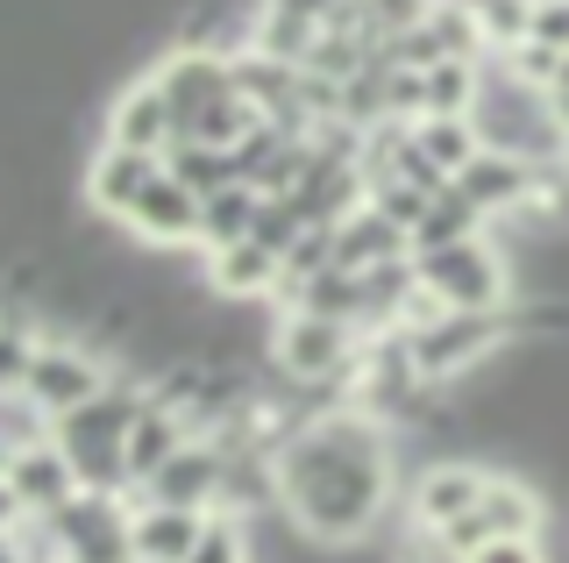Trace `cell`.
Masks as SVG:
<instances>
[{
    "mask_svg": "<svg viewBox=\"0 0 569 563\" xmlns=\"http://www.w3.org/2000/svg\"><path fill=\"white\" fill-rule=\"evenodd\" d=\"M22 393H29L50 421H58V414H71V407H86L93 393H107V364L86 357V349H71V343H36Z\"/></svg>",
    "mask_w": 569,
    "mask_h": 563,
    "instance_id": "cell-4",
    "label": "cell"
},
{
    "mask_svg": "<svg viewBox=\"0 0 569 563\" xmlns=\"http://www.w3.org/2000/svg\"><path fill=\"white\" fill-rule=\"evenodd\" d=\"M470 563H548L541 542H485V550H470Z\"/></svg>",
    "mask_w": 569,
    "mask_h": 563,
    "instance_id": "cell-28",
    "label": "cell"
},
{
    "mask_svg": "<svg viewBox=\"0 0 569 563\" xmlns=\"http://www.w3.org/2000/svg\"><path fill=\"white\" fill-rule=\"evenodd\" d=\"M207 514H186V506H150L129 514V542H136V563H186L192 542H200Z\"/></svg>",
    "mask_w": 569,
    "mask_h": 563,
    "instance_id": "cell-15",
    "label": "cell"
},
{
    "mask_svg": "<svg viewBox=\"0 0 569 563\" xmlns=\"http://www.w3.org/2000/svg\"><path fill=\"white\" fill-rule=\"evenodd\" d=\"M257 200L263 192L257 186H221V192H207L200 200V250H228V243H242L249 236V221H257Z\"/></svg>",
    "mask_w": 569,
    "mask_h": 563,
    "instance_id": "cell-19",
    "label": "cell"
},
{
    "mask_svg": "<svg viewBox=\"0 0 569 563\" xmlns=\"http://www.w3.org/2000/svg\"><path fill=\"white\" fill-rule=\"evenodd\" d=\"M157 171H164V157L100 144V150H93V165H86V200H93V215H107V221H129V207L142 200V192H150Z\"/></svg>",
    "mask_w": 569,
    "mask_h": 563,
    "instance_id": "cell-8",
    "label": "cell"
},
{
    "mask_svg": "<svg viewBox=\"0 0 569 563\" xmlns=\"http://www.w3.org/2000/svg\"><path fill=\"white\" fill-rule=\"evenodd\" d=\"M485 478H491L485 464H456V456H449V464H435V471L413 485V527H427V535L456 527L477 500H485Z\"/></svg>",
    "mask_w": 569,
    "mask_h": 563,
    "instance_id": "cell-10",
    "label": "cell"
},
{
    "mask_svg": "<svg viewBox=\"0 0 569 563\" xmlns=\"http://www.w3.org/2000/svg\"><path fill=\"white\" fill-rule=\"evenodd\" d=\"M391 563H470V556H462V550H449L441 535H427V527H413V535H406L399 550H391Z\"/></svg>",
    "mask_w": 569,
    "mask_h": 563,
    "instance_id": "cell-26",
    "label": "cell"
},
{
    "mask_svg": "<svg viewBox=\"0 0 569 563\" xmlns=\"http://www.w3.org/2000/svg\"><path fill=\"white\" fill-rule=\"evenodd\" d=\"M562 93H569V58H562V72H556V100H562Z\"/></svg>",
    "mask_w": 569,
    "mask_h": 563,
    "instance_id": "cell-32",
    "label": "cell"
},
{
    "mask_svg": "<svg viewBox=\"0 0 569 563\" xmlns=\"http://www.w3.org/2000/svg\"><path fill=\"white\" fill-rule=\"evenodd\" d=\"M284 278V264L263 250V243H228V250H207V286L221 293V300H271Z\"/></svg>",
    "mask_w": 569,
    "mask_h": 563,
    "instance_id": "cell-12",
    "label": "cell"
},
{
    "mask_svg": "<svg viewBox=\"0 0 569 563\" xmlns=\"http://www.w3.org/2000/svg\"><path fill=\"white\" fill-rule=\"evenodd\" d=\"M157 86H164L171 121H178V136H186V129H192V121H200L207 108H221V100L236 93V72H228V58H221V50H178V58H164Z\"/></svg>",
    "mask_w": 569,
    "mask_h": 563,
    "instance_id": "cell-6",
    "label": "cell"
},
{
    "mask_svg": "<svg viewBox=\"0 0 569 563\" xmlns=\"http://www.w3.org/2000/svg\"><path fill=\"white\" fill-rule=\"evenodd\" d=\"M391 257H413L406 250V228L391 221V215H378V207H356L349 221H335V264L342 271H370V264H391Z\"/></svg>",
    "mask_w": 569,
    "mask_h": 563,
    "instance_id": "cell-14",
    "label": "cell"
},
{
    "mask_svg": "<svg viewBox=\"0 0 569 563\" xmlns=\"http://www.w3.org/2000/svg\"><path fill=\"white\" fill-rule=\"evenodd\" d=\"M477 228H485V207L470 200V192H462L456 179L435 192V200H427V215L413 221V236H406V250L413 257H427V250H449V243H470Z\"/></svg>",
    "mask_w": 569,
    "mask_h": 563,
    "instance_id": "cell-17",
    "label": "cell"
},
{
    "mask_svg": "<svg viewBox=\"0 0 569 563\" xmlns=\"http://www.w3.org/2000/svg\"><path fill=\"white\" fill-rule=\"evenodd\" d=\"M477 86H485V58H441L427 72V115H470Z\"/></svg>",
    "mask_w": 569,
    "mask_h": 563,
    "instance_id": "cell-22",
    "label": "cell"
},
{
    "mask_svg": "<svg viewBox=\"0 0 569 563\" xmlns=\"http://www.w3.org/2000/svg\"><path fill=\"white\" fill-rule=\"evenodd\" d=\"M263 8H292V14H307V22H320V29H328V14L342 8V0H263Z\"/></svg>",
    "mask_w": 569,
    "mask_h": 563,
    "instance_id": "cell-30",
    "label": "cell"
},
{
    "mask_svg": "<svg viewBox=\"0 0 569 563\" xmlns=\"http://www.w3.org/2000/svg\"><path fill=\"white\" fill-rule=\"evenodd\" d=\"M22 514H29L22 492H14V485H8V471H0V535H8V527H22Z\"/></svg>",
    "mask_w": 569,
    "mask_h": 563,
    "instance_id": "cell-29",
    "label": "cell"
},
{
    "mask_svg": "<svg viewBox=\"0 0 569 563\" xmlns=\"http://www.w3.org/2000/svg\"><path fill=\"white\" fill-rule=\"evenodd\" d=\"M271 485L307 542H363L385 514V485H391L385 421L342 407L292 428L271 456Z\"/></svg>",
    "mask_w": 569,
    "mask_h": 563,
    "instance_id": "cell-1",
    "label": "cell"
},
{
    "mask_svg": "<svg viewBox=\"0 0 569 563\" xmlns=\"http://www.w3.org/2000/svg\"><path fill=\"white\" fill-rule=\"evenodd\" d=\"M284 300H292L299 314H328V322L363 328V278L342 271V264H328V271H313V278H299V286H284Z\"/></svg>",
    "mask_w": 569,
    "mask_h": 563,
    "instance_id": "cell-18",
    "label": "cell"
},
{
    "mask_svg": "<svg viewBox=\"0 0 569 563\" xmlns=\"http://www.w3.org/2000/svg\"><path fill=\"white\" fill-rule=\"evenodd\" d=\"M129 228L142 243H157V250H178V243H200V200H192L186 186L171 179V171H157L150 192L129 207Z\"/></svg>",
    "mask_w": 569,
    "mask_h": 563,
    "instance_id": "cell-11",
    "label": "cell"
},
{
    "mask_svg": "<svg viewBox=\"0 0 569 563\" xmlns=\"http://www.w3.org/2000/svg\"><path fill=\"white\" fill-rule=\"evenodd\" d=\"M107 144L164 157V150L178 144V121H171V100H164V86H157V79H136L129 93L114 100V115H107Z\"/></svg>",
    "mask_w": 569,
    "mask_h": 563,
    "instance_id": "cell-9",
    "label": "cell"
},
{
    "mask_svg": "<svg viewBox=\"0 0 569 563\" xmlns=\"http://www.w3.org/2000/svg\"><path fill=\"white\" fill-rule=\"evenodd\" d=\"M164 171L192 192V200H207V192H221V186L242 179V171H236V150H213V144H171L164 150Z\"/></svg>",
    "mask_w": 569,
    "mask_h": 563,
    "instance_id": "cell-20",
    "label": "cell"
},
{
    "mask_svg": "<svg viewBox=\"0 0 569 563\" xmlns=\"http://www.w3.org/2000/svg\"><path fill=\"white\" fill-rule=\"evenodd\" d=\"M29 357H36V328L14 307H0V393H22Z\"/></svg>",
    "mask_w": 569,
    "mask_h": 563,
    "instance_id": "cell-25",
    "label": "cell"
},
{
    "mask_svg": "<svg viewBox=\"0 0 569 563\" xmlns=\"http://www.w3.org/2000/svg\"><path fill=\"white\" fill-rule=\"evenodd\" d=\"M307 215H299V200L292 192H278V200H257V221H249V243H263V250H271L278 264H284V250H292L299 236H307Z\"/></svg>",
    "mask_w": 569,
    "mask_h": 563,
    "instance_id": "cell-23",
    "label": "cell"
},
{
    "mask_svg": "<svg viewBox=\"0 0 569 563\" xmlns=\"http://www.w3.org/2000/svg\"><path fill=\"white\" fill-rule=\"evenodd\" d=\"M541 171L548 165H527V157H512V150H477L470 165L456 171V186L470 192V200L485 207V221H491V215H520V207H533Z\"/></svg>",
    "mask_w": 569,
    "mask_h": 563,
    "instance_id": "cell-7",
    "label": "cell"
},
{
    "mask_svg": "<svg viewBox=\"0 0 569 563\" xmlns=\"http://www.w3.org/2000/svg\"><path fill=\"white\" fill-rule=\"evenodd\" d=\"M8 485L22 492L29 514H58L71 492H79V471H71V456H64L58 443H36V450H22V456L8 464Z\"/></svg>",
    "mask_w": 569,
    "mask_h": 563,
    "instance_id": "cell-13",
    "label": "cell"
},
{
    "mask_svg": "<svg viewBox=\"0 0 569 563\" xmlns=\"http://www.w3.org/2000/svg\"><path fill=\"white\" fill-rule=\"evenodd\" d=\"M186 563H249V527H242V514H221V506H213Z\"/></svg>",
    "mask_w": 569,
    "mask_h": 563,
    "instance_id": "cell-24",
    "label": "cell"
},
{
    "mask_svg": "<svg viewBox=\"0 0 569 563\" xmlns=\"http://www.w3.org/2000/svg\"><path fill=\"white\" fill-rule=\"evenodd\" d=\"M533 43L569 50V0H533Z\"/></svg>",
    "mask_w": 569,
    "mask_h": 563,
    "instance_id": "cell-27",
    "label": "cell"
},
{
    "mask_svg": "<svg viewBox=\"0 0 569 563\" xmlns=\"http://www.w3.org/2000/svg\"><path fill=\"white\" fill-rule=\"evenodd\" d=\"M548 100H556V93H548ZM556 121H562V136H569V93L556 100Z\"/></svg>",
    "mask_w": 569,
    "mask_h": 563,
    "instance_id": "cell-31",
    "label": "cell"
},
{
    "mask_svg": "<svg viewBox=\"0 0 569 563\" xmlns=\"http://www.w3.org/2000/svg\"><path fill=\"white\" fill-rule=\"evenodd\" d=\"M186 443H192L186 414H171V407H157V399H150V407H142V421L129 428V443H121V456H129V485H150Z\"/></svg>",
    "mask_w": 569,
    "mask_h": 563,
    "instance_id": "cell-16",
    "label": "cell"
},
{
    "mask_svg": "<svg viewBox=\"0 0 569 563\" xmlns=\"http://www.w3.org/2000/svg\"><path fill=\"white\" fill-rule=\"evenodd\" d=\"M413 271H420V286L456 314H498L512 293H520L512 286V264L498 257L485 236L449 243V250H427V257H413Z\"/></svg>",
    "mask_w": 569,
    "mask_h": 563,
    "instance_id": "cell-2",
    "label": "cell"
},
{
    "mask_svg": "<svg viewBox=\"0 0 569 563\" xmlns=\"http://www.w3.org/2000/svg\"><path fill=\"white\" fill-rule=\"evenodd\" d=\"M221 478H228V456L192 435V443L178 450L150 485H136V500H150V506H186V514H213V506H221Z\"/></svg>",
    "mask_w": 569,
    "mask_h": 563,
    "instance_id": "cell-5",
    "label": "cell"
},
{
    "mask_svg": "<svg viewBox=\"0 0 569 563\" xmlns=\"http://www.w3.org/2000/svg\"><path fill=\"white\" fill-rule=\"evenodd\" d=\"M356 328L349 322H328V314H284V322L271 328V357H278V372L284 378H299V385H328V378H342L356 372Z\"/></svg>",
    "mask_w": 569,
    "mask_h": 563,
    "instance_id": "cell-3",
    "label": "cell"
},
{
    "mask_svg": "<svg viewBox=\"0 0 569 563\" xmlns=\"http://www.w3.org/2000/svg\"><path fill=\"white\" fill-rule=\"evenodd\" d=\"M413 144L456 179V171L470 165L477 150H485V136H477V121H470V115H420V121H413Z\"/></svg>",
    "mask_w": 569,
    "mask_h": 563,
    "instance_id": "cell-21",
    "label": "cell"
}]
</instances>
